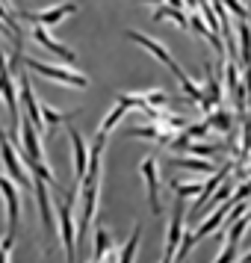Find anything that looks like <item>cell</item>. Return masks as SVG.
Returning a JSON list of instances; mask_svg holds the SVG:
<instances>
[{
  "mask_svg": "<svg viewBox=\"0 0 251 263\" xmlns=\"http://www.w3.org/2000/svg\"><path fill=\"white\" fill-rule=\"evenodd\" d=\"M0 160H3V166H6V172H9V178H12L18 186H24V190L33 192V175L27 172V166L21 163V157L15 154V145H12V139L3 133V127H0Z\"/></svg>",
  "mask_w": 251,
  "mask_h": 263,
  "instance_id": "cell-3",
  "label": "cell"
},
{
  "mask_svg": "<svg viewBox=\"0 0 251 263\" xmlns=\"http://www.w3.org/2000/svg\"><path fill=\"white\" fill-rule=\"evenodd\" d=\"M213 263H237V242H230V239H227Z\"/></svg>",
  "mask_w": 251,
  "mask_h": 263,
  "instance_id": "cell-29",
  "label": "cell"
},
{
  "mask_svg": "<svg viewBox=\"0 0 251 263\" xmlns=\"http://www.w3.org/2000/svg\"><path fill=\"white\" fill-rule=\"evenodd\" d=\"M21 145H24V151L30 160L45 163V151H42V142H38V130H36V124L30 121L27 112H24V119H21Z\"/></svg>",
  "mask_w": 251,
  "mask_h": 263,
  "instance_id": "cell-10",
  "label": "cell"
},
{
  "mask_svg": "<svg viewBox=\"0 0 251 263\" xmlns=\"http://www.w3.org/2000/svg\"><path fill=\"white\" fill-rule=\"evenodd\" d=\"M204 86H207V95H210V101L219 107V104H222V83H219V77H216L213 62H210V60L204 62Z\"/></svg>",
  "mask_w": 251,
  "mask_h": 263,
  "instance_id": "cell-16",
  "label": "cell"
},
{
  "mask_svg": "<svg viewBox=\"0 0 251 263\" xmlns=\"http://www.w3.org/2000/svg\"><path fill=\"white\" fill-rule=\"evenodd\" d=\"M222 3H225V9H230V15H237L239 21H248V18H251L248 6H242L239 0H222Z\"/></svg>",
  "mask_w": 251,
  "mask_h": 263,
  "instance_id": "cell-30",
  "label": "cell"
},
{
  "mask_svg": "<svg viewBox=\"0 0 251 263\" xmlns=\"http://www.w3.org/2000/svg\"><path fill=\"white\" fill-rule=\"evenodd\" d=\"M189 145H192V136H189L186 130H180V133H175V136H171L168 148H171V151H186Z\"/></svg>",
  "mask_w": 251,
  "mask_h": 263,
  "instance_id": "cell-32",
  "label": "cell"
},
{
  "mask_svg": "<svg viewBox=\"0 0 251 263\" xmlns=\"http://www.w3.org/2000/svg\"><path fill=\"white\" fill-rule=\"evenodd\" d=\"M242 80H245V92H248V107H251V68H242Z\"/></svg>",
  "mask_w": 251,
  "mask_h": 263,
  "instance_id": "cell-36",
  "label": "cell"
},
{
  "mask_svg": "<svg viewBox=\"0 0 251 263\" xmlns=\"http://www.w3.org/2000/svg\"><path fill=\"white\" fill-rule=\"evenodd\" d=\"M0 192H3V201H6V222H9V231H6V239H3V249L9 251L15 242V234H18V219H21V201H18V186H15L12 178L0 175Z\"/></svg>",
  "mask_w": 251,
  "mask_h": 263,
  "instance_id": "cell-4",
  "label": "cell"
},
{
  "mask_svg": "<svg viewBox=\"0 0 251 263\" xmlns=\"http://www.w3.org/2000/svg\"><path fill=\"white\" fill-rule=\"evenodd\" d=\"M186 151H189V154H195V157H204V160H210V157H216L219 151H222V145H189Z\"/></svg>",
  "mask_w": 251,
  "mask_h": 263,
  "instance_id": "cell-28",
  "label": "cell"
},
{
  "mask_svg": "<svg viewBox=\"0 0 251 263\" xmlns=\"http://www.w3.org/2000/svg\"><path fill=\"white\" fill-rule=\"evenodd\" d=\"M33 39H36V42H38V45H42L45 50H50V53H56L60 60H65L68 65H74V62H77V53H74L71 48H65L62 42H56V39L48 33V27L36 24V27H33Z\"/></svg>",
  "mask_w": 251,
  "mask_h": 263,
  "instance_id": "cell-9",
  "label": "cell"
},
{
  "mask_svg": "<svg viewBox=\"0 0 251 263\" xmlns=\"http://www.w3.org/2000/svg\"><path fill=\"white\" fill-rule=\"evenodd\" d=\"M33 192H36V201H38V213H42V225L48 231V237L53 239L56 237V216H53V207H50V198H48V180H42L38 175H33Z\"/></svg>",
  "mask_w": 251,
  "mask_h": 263,
  "instance_id": "cell-8",
  "label": "cell"
},
{
  "mask_svg": "<svg viewBox=\"0 0 251 263\" xmlns=\"http://www.w3.org/2000/svg\"><path fill=\"white\" fill-rule=\"evenodd\" d=\"M127 136H136V139H154V142H171L175 133H166L163 127H130Z\"/></svg>",
  "mask_w": 251,
  "mask_h": 263,
  "instance_id": "cell-20",
  "label": "cell"
},
{
  "mask_svg": "<svg viewBox=\"0 0 251 263\" xmlns=\"http://www.w3.org/2000/svg\"><path fill=\"white\" fill-rule=\"evenodd\" d=\"M171 166H175V168H189V172H204V175L219 172V168H216L210 160H204V157H175V160H171Z\"/></svg>",
  "mask_w": 251,
  "mask_h": 263,
  "instance_id": "cell-15",
  "label": "cell"
},
{
  "mask_svg": "<svg viewBox=\"0 0 251 263\" xmlns=\"http://www.w3.org/2000/svg\"><path fill=\"white\" fill-rule=\"evenodd\" d=\"M142 178H145V186H148L151 210L160 213V178H157V160L154 157H145L142 160Z\"/></svg>",
  "mask_w": 251,
  "mask_h": 263,
  "instance_id": "cell-13",
  "label": "cell"
},
{
  "mask_svg": "<svg viewBox=\"0 0 251 263\" xmlns=\"http://www.w3.org/2000/svg\"><path fill=\"white\" fill-rule=\"evenodd\" d=\"M74 116H77V112H60V109L42 104V119H45V124H48V130H56L60 124H68Z\"/></svg>",
  "mask_w": 251,
  "mask_h": 263,
  "instance_id": "cell-19",
  "label": "cell"
},
{
  "mask_svg": "<svg viewBox=\"0 0 251 263\" xmlns=\"http://www.w3.org/2000/svg\"><path fill=\"white\" fill-rule=\"evenodd\" d=\"M227 172H230V163H227V166H222L219 168V172H216L213 178L207 180V183H204V190H201V195H198V201H195V207H192V216H198L204 210V204L210 201V198H213V192L219 190V186H222V183H225V178H227Z\"/></svg>",
  "mask_w": 251,
  "mask_h": 263,
  "instance_id": "cell-14",
  "label": "cell"
},
{
  "mask_svg": "<svg viewBox=\"0 0 251 263\" xmlns=\"http://www.w3.org/2000/svg\"><path fill=\"white\" fill-rule=\"evenodd\" d=\"M24 68L42 74V77H48V80H53V83L74 86V89H86V86H89V77H86V74L68 71V68H60V65H48V62L33 60V57H24Z\"/></svg>",
  "mask_w": 251,
  "mask_h": 263,
  "instance_id": "cell-2",
  "label": "cell"
},
{
  "mask_svg": "<svg viewBox=\"0 0 251 263\" xmlns=\"http://www.w3.org/2000/svg\"><path fill=\"white\" fill-rule=\"evenodd\" d=\"M171 190L178 192V198H192V195H201L204 183H180V180H171Z\"/></svg>",
  "mask_w": 251,
  "mask_h": 263,
  "instance_id": "cell-25",
  "label": "cell"
},
{
  "mask_svg": "<svg viewBox=\"0 0 251 263\" xmlns=\"http://www.w3.org/2000/svg\"><path fill=\"white\" fill-rule=\"evenodd\" d=\"M230 207H234L230 201L219 204V207H216L213 213H210V216H207V219L201 222V225H198L195 231H192V234H195V242H198V239H204V237H210V234H216L219 228L225 225V219H227V213H230Z\"/></svg>",
  "mask_w": 251,
  "mask_h": 263,
  "instance_id": "cell-12",
  "label": "cell"
},
{
  "mask_svg": "<svg viewBox=\"0 0 251 263\" xmlns=\"http://www.w3.org/2000/svg\"><path fill=\"white\" fill-rule=\"evenodd\" d=\"M74 12H77V3H74V0H62V3L50 6V9H42V12H27V9H21V18H24V21H30V24L56 27L65 15H74Z\"/></svg>",
  "mask_w": 251,
  "mask_h": 263,
  "instance_id": "cell-7",
  "label": "cell"
},
{
  "mask_svg": "<svg viewBox=\"0 0 251 263\" xmlns=\"http://www.w3.org/2000/svg\"><path fill=\"white\" fill-rule=\"evenodd\" d=\"M210 130H213V127H210V121H207V119L198 121V124H189V127H186V133H189L192 139H201V136H207Z\"/></svg>",
  "mask_w": 251,
  "mask_h": 263,
  "instance_id": "cell-34",
  "label": "cell"
},
{
  "mask_svg": "<svg viewBox=\"0 0 251 263\" xmlns=\"http://www.w3.org/2000/svg\"><path fill=\"white\" fill-rule=\"evenodd\" d=\"M183 198H178L175 210H171V222H168V231H166V254H163V263H175V254H178L180 242H183Z\"/></svg>",
  "mask_w": 251,
  "mask_h": 263,
  "instance_id": "cell-6",
  "label": "cell"
},
{
  "mask_svg": "<svg viewBox=\"0 0 251 263\" xmlns=\"http://www.w3.org/2000/svg\"><path fill=\"white\" fill-rule=\"evenodd\" d=\"M168 6H175V9H180V6H186V0H166Z\"/></svg>",
  "mask_w": 251,
  "mask_h": 263,
  "instance_id": "cell-38",
  "label": "cell"
},
{
  "mask_svg": "<svg viewBox=\"0 0 251 263\" xmlns=\"http://www.w3.org/2000/svg\"><path fill=\"white\" fill-rule=\"evenodd\" d=\"M124 36L130 39V42H136V45H142V48L148 50V53H151L154 60H160V62H163V65H166L168 71L175 74V77H178V74H183V68H180V65H178V60H175V57H171V53H168V50H166V45H160L157 39L145 36V33H136V30H127Z\"/></svg>",
  "mask_w": 251,
  "mask_h": 263,
  "instance_id": "cell-5",
  "label": "cell"
},
{
  "mask_svg": "<svg viewBox=\"0 0 251 263\" xmlns=\"http://www.w3.org/2000/svg\"><path fill=\"white\" fill-rule=\"evenodd\" d=\"M139 239H142V225L133 228L130 239H127V242H124V249L119 251V263H133V260H136V249H139Z\"/></svg>",
  "mask_w": 251,
  "mask_h": 263,
  "instance_id": "cell-21",
  "label": "cell"
},
{
  "mask_svg": "<svg viewBox=\"0 0 251 263\" xmlns=\"http://www.w3.org/2000/svg\"><path fill=\"white\" fill-rule=\"evenodd\" d=\"M145 101L151 104V107H157V109H163L168 104V95L163 92V89H151V92H145Z\"/></svg>",
  "mask_w": 251,
  "mask_h": 263,
  "instance_id": "cell-31",
  "label": "cell"
},
{
  "mask_svg": "<svg viewBox=\"0 0 251 263\" xmlns=\"http://www.w3.org/2000/svg\"><path fill=\"white\" fill-rule=\"evenodd\" d=\"M0 263H9V251L3 249V242H0Z\"/></svg>",
  "mask_w": 251,
  "mask_h": 263,
  "instance_id": "cell-37",
  "label": "cell"
},
{
  "mask_svg": "<svg viewBox=\"0 0 251 263\" xmlns=\"http://www.w3.org/2000/svg\"><path fill=\"white\" fill-rule=\"evenodd\" d=\"M56 228H60V239L65 246V260L77 263V225H74L71 213V198H62L56 204Z\"/></svg>",
  "mask_w": 251,
  "mask_h": 263,
  "instance_id": "cell-1",
  "label": "cell"
},
{
  "mask_svg": "<svg viewBox=\"0 0 251 263\" xmlns=\"http://www.w3.org/2000/svg\"><path fill=\"white\" fill-rule=\"evenodd\" d=\"M248 216H242L239 222H234V228H230V242H237L239 246V239H242V234H245V228H248Z\"/></svg>",
  "mask_w": 251,
  "mask_h": 263,
  "instance_id": "cell-35",
  "label": "cell"
},
{
  "mask_svg": "<svg viewBox=\"0 0 251 263\" xmlns=\"http://www.w3.org/2000/svg\"><path fill=\"white\" fill-rule=\"evenodd\" d=\"M112 249V242H109V234L104 225L95 228V246H92V263H101L107 257V251Z\"/></svg>",
  "mask_w": 251,
  "mask_h": 263,
  "instance_id": "cell-18",
  "label": "cell"
},
{
  "mask_svg": "<svg viewBox=\"0 0 251 263\" xmlns=\"http://www.w3.org/2000/svg\"><path fill=\"white\" fill-rule=\"evenodd\" d=\"M251 160V121L242 119V142H239V166Z\"/></svg>",
  "mask_w": 251,
  "mask_h": 263,
  "instance_id": "cell-24",
  "label": "cell"
},
{
  "mask_svg": "<svg viewBox=\"0 0 251 263\" xmlns=\"http://www.w3.org/2000/svg\"><path fill=\"white\" fill-rule=\"evenodd\" d=\"M124 116H127V107H124V104H115V109H109L107 116H104L101 127H98V133H101V136H109V130H112V127L124 119Z\"/></svg>",
  "mask_w": 251,
  "mask_h": 263,
  "instance_id": "cell-23",
  "label": "cell"
},
{
  "mask_svg": "<svg viewBox=\"0 0 251 263\" xmlns=\"http://www.w3.org/2000/svg\"><path fill=\"white\" fill-rule=\"evenodd\" d=\"M68 139H71V148H74V175L83 180V175L89 172V154H92V148L86 145V139L80 136L77 127H68Z\"/></svg>",
  "mask_w": 251,
  "mask_h": 263,
  "instance_id": "cell-11",
  "label": "cell"
},
{
  "mask_svg": "<svg viewBox=\"0 0 251 263\" xmlns=\"http://www.w3.org/2000/svg\"><path fill=\"white\" fill-rule=\"evenodd\" d=\"M227 198H230V180L225 178V183H222V186L216 190V195L210 198V204H213V207H219V204H225Z\"/></svg>",
  "mask_w": 251,
  "mask_h": 263,
  "instance_id": "cell-33",
  "label": "cell"
},
{
  "mask_svg": "<svg viewBox=\"0 0 251 263\" xmlns=\"http://www.w3.org/2000/svg\"><path fill=\"white\" fill-rule=\"evenodd\" d=\"M0 3H9V0H0Z\"/></svg>",
  "mask_w": 251,
  "mask_h": 263,
  "instance_id": "cell-40",
  "label": "cell"
},
{
  "mask_svg": "<svg viewBox=\"0 0 251 263\" xmlns=\"http://www.w3.org/2000/svg\"><path fill=\"white\" fill-rule=\"evenodd\" d=\"M145 3H166V0H145Z\"/></svg>",
  "mask_w": 251,
  "mask_h": 263,
  "instance_id": "cell-39",
  "label": "cell"
},
{
  "mask_svg": "<svg viewBox=\"0 0 251 263\" xmlns=\"http://www.w3.org/2000/svg\"><path fill=\"white\" fill-rule=\"evenodd\" d=\"M154 18L157 21H175L178 27L189 30V18H186V12H180V9H175V6H163V9H157Z\"/></svg>",
  "mask_w": 251,
  "mask_h": 263,
  "instance_id": "cell-22",
  "label": "cell"
},
{
  "mask_svg": "<svg viewBox=\"0 0 251 263\" xmlns=\"http://www.w3.org/2000/svg\"><path fill=\"white\" fill-rule=\"evenodd\" d=\"M189 27H192V30H195L201 39H210V33H213V30H210V24H207V18H204L201 12H192V15H189Z\"/></svg>",
  "mask_w": 251,
  "mask_h": 263,
  "instance_id": "cell-27",
  "label": "cell"
},
{
  "mask_svg": "<svg viewBox=\"0 0 251 263\" xmlns=\"http://www.w3.org/2000/svg\"><path fill=\"white\" fill-rule=\"evenodd\" d=\"M207 121H210V127H216V130L230 133V112H227V109H219L213 116H207Z\"/></svg>",
  "mask_w": 251,
  "mask_h": 263,
  "instance_id": "cell-26",
  "label": "cell"
},
{
  "mask_svg": "<svg viewBox=\"0 0 251 263\" xmlns=\"http://www.w3.org/2000/svg\"><path fill=\"white\" fill-rule=\"evenodd\" d=\"M239 60H242V68H251V24L248 21H239Z\"/></svg>",
  "mask_w": 251,
  "mask_h": 263,
  "instance_id": "cell-17",
  "label": "cell"
}]
</instances>
